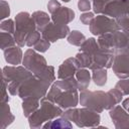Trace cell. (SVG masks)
<instances>
[{"instance_id":"cell-3","label":"cell","mask_w":129,"mask_h":129,"mask_svg":"<svg viewBox=\"0 0 129 129\" xmlns=\"http://www.w3.org/2000/svg\"><path fill=\"white\" fill-rule=\"evenodd\" d=\"M80 51H85L89 54L91 58V70L94 71L98 69L112 68L115 54L107 49L102 48L95 38L91 37L86 39L80 46Z\"/></svg>"},{"instance_id":"cell-5","label":"cell","mask_w":129,"mask_h":129,"mask_svg":"<svg viewBox=\"0 0 129 129\" xmlns=\"http://www.w3.org/2000/svg\"><path fill=\"white\" fill-rule=\"evenodd\" d=\"M62 110L59 106H56L53 102L42 98L40 101V108L33 112L29 117L30 127H39L45 121H49L57 116H61Z\"/></svg>"},{"instance_id":"cell-33","label":"cell","mask_w":129,"mask_h":129,"mask_svg":"<svg viewBox=\"0 0 129 129\" xmlns=\"http://www.w3.org/2000/svg\"><path fill=\"white\" fill-rule=\"evenodd\" d=\"M1 6H2V8H1V18L4 19L5 17L9 16V13H10L9 5H8L4 0H2V1H1Z\"/></svg>"},{"instance_id":"cell-21","label":"cell","mask_w":129,"mask_h":129,"mask_svg":"<svg viewBox=\"0 0 129 129\" xmlns=\"http://www.w3.org/2000/svg\"><path fill=\"white\" fill-rule=\"evenodd\" d=\"M38 106H39V100L38 99H34V98H26V99H24L23 104H22L24 115L26 117H29L33 112L36 111Z\"/></svg>"},{"instance_id":"cell-29","label":"cell","mask_w":129,"mask_h":129,"mask_svg":"<svg viewBox=\"0 0 129 129\" xmlns=\"http://www.w3.org/2000/svg\"><path fill=\"white\" fill-rule=\"evenodd\" d=\"M50 42L44 38H40L39 41L33 46V49H35L36 51H40V52H44L47 50V48L49 47Z\"/></svg>"},{"instance_id":"cell-20","label":"cell","mask_w":129,"mask_h":129,"mask_svg":"<svg viewBox=\"0 0 129 129\" xmlns=\"http://www.w3.org/2000/svg\"><path fill=\"white\" fill-rule=\"evenodd\" d=\"M32 18L35 22L36 25V30H38L40 33L42 32V30L47 26V24L49 23V16L47 13L43 12V11H35L34 13H32Z\"/></svg>"},{"instance_id":"cell-34","label":"cell","mask_w":129,"mask_h":129,"mask_svg":"<svg viewBox=\"0 0 129 129\" xmlns=\"http://www.w3.org/2000/svg\"><path fill=\"white\" fill-rule=\"evenodd\" d=\"M59 7H60V5H59V3L56 0H51L47 4V8H48V11L50 12V14H52L53 12H55Z\"/></svg>"},{"instance_id":"cell-23","label":"cell","mask_w":129,"mask_h":129,"mask_svg":"<svg viewBox=\"0 0 129 129\" xmlns=\"http://www.w3.org/2000/svg\"><path fill=\"white\" fill-rule=\"evenodd\" d=\"M93 80L96 85L104 86L107 82V71L106 69H98L93 72Z\"/></svg>"},{"instance_id":"cell-36","label":"cell","mask_w":129,"mask_h":129,"mask_svg":"<svg viewBox=\"0 0 129 129\" xmlns=\"http://www.w3.org/2000/svg\"><path fill=\"white\" fill-rule=\"evenodd\" d=\"M61 1H63V2H69L70 0H61Z\"/></svg>"},{"instance_id":"cell-35","label":"cell","mask_w":129,"mask_h":129,"mask_svg":"<svg viewBox=\"0 0 129 129\" xmlns=\"http://www.w3.org/2000/svg\"><path fill=\"white\" fill-rule=\"evenodd\" d=\"M123 108L129 112V98H127L123 101Z\"/></svg>"},{"instance_id":"cell-8","label":"cell","mask_w":129,"mask_h":129,"mask_svg":"<svg viewBox=\"0 0 129 129\" xmlns=\"http://www.w3.org/2000/svg\"><path fill=\"white\" fill-rule=\"evenodd\" d=\"M63 118L69 121H73L79 127H93L97 126L100 122V115L89 108L83 109H71L61 114Z\"/></svg>"},{"instance_id":"cell-31","label":"cell","mask_w":129,"mask_h":129,"mask_svg":"<svg viewBox=\"0 0 129 129\" xmlns=\"http://www.w3.org/2000/svg\"><path fill=\"white\" fill-rule=\"evenodd\" d=\"M93 19H94V13H92V12H86V13L82 14L80 17V20L86 25H90V23L92 22Z\"/></svg>"},{"instance_id":"cell-9","label":"cell","mask_w":129,"mask_h":129,"mask_svg":"<svg viewBox=\"0 0 129 129\" xmlns=\"http://www.w3.org/2000/svg\"><path fill=\"white\" fill-rule=\"evenodd\" d=\"M36 29L35 22L27 12H20L15 17V32L14 38L19 46L26 45L27 36Z\"/></svg>"},{"instance_id":"cell-14","label":"cell","mask_w":129,"mask_h":129,"mask_svg":"<svg viewBox=\"0 0 129 129\" xmlns=\"http://www.w3.org/2000/svg\"><path fill=\"white\" fill-rule=\"evenodd\" d=\"M81 69L79 61L77 60L76 57H70L66 59L58 68L57 72V78L58 79H69L73 78L78 70Z\"/></svg>"},{"instance_id":"cell-7","label":"cell","mask_w":129,"mask_h":129,"mask_svg":"<svg viewBox=\"0 0 129 129\" xmlns=\"http://www.w3.org/2000/svg\"><path fill=\"white\" fill-rule=\"evenodd\" d=\"M51 83L36 76H33L26 80L20 87L18 96L21 99L26 98H34V99H42L44 98L49 85Z\"/></svg>"},{"instance_id":"cell-13","label":"cell","mask_w":129,"mask_h":129,"mask_svg":"<svg viewBox=\"0 0 129 129\" xmlns=\"http://www.w3.org/2000/svg\"><path fill=\"white\" fill-rule=\"evenodd\" d=\"M112 70L119 79L129 78V53L115 54Z\"/></svg>"},{"instance_id":"cell-19","label":"cell","mask_w":129,"mask_h":129,"mask_svg":"<svg viewBox=\"0 0 129 129\" xmlns=\"http://www.w3.org/2000/svg\"><path fill=\"white\" fill-rule=\"evenodd\" d=\"M120 28L124 31H129V0H124L121 15L116 18Z\"/></svg>"},{"instance_id":"cell-11","label":"cell","mask_w":129,"mask_h":129,"mask_svg":"<svg viewBox=\"0 0 129 129\" xmlns=\"http://www.w3.org/2000/svg\"><path fill=\"white\" fill-rule=\"evenodd\" d=\"M23 66L29 70L34 76H38L40 75L47 67L46 60L45 58L37 53L35 51V49H27L24 53V57H23Z\"/></svg>"},{"instance_id":"cell-24","label":"cell","mask_w":129,"mask_h":129,"mask_svg":"<svg viewBox=\"0 0 129 129\" xmlns=\"http://www.w3.org/2000/svg\"><path fill=\"white\" fill-rule=\"evenodd\" d=\"M16 43L15 38L11 35V33H5V32H1V48L4 50L6 47H11L14 46Z\"/></svg>"},{"instance_id":"cell-17","label":"cell","mask_w":129,"mask_h":129,"mask_svg":"<svg viewBox=\"0 0 129 129\" xmlns=\"http://www.w3.org/2000/svg\"><path fill=\"white\" fill-rule=\"evenodd\" d=\"M4 54H5V59L8 63L17 66L21 62L22 58V51L19 46H11L8 47V49H4Z\"/></svg>"},{"instance_id":"cell-4","label":"cell","mask_w":129,"mask_h":129,"mask_svg":"<svg viewBox=\"0 0 129 129\" xmlns=\"http://www.w3.org/2000/svg\"><path fill=\"white\" fill-rule=\"evenodd\" d=\"M99 45L114 54L129 53V31H114L99 35Z\"/></svg>"},{"instance_id":"cell-12","label":"cell","mask_w":129,"mask_h":129,"mask_svg":"<svg viewBox=\"0 0 129 129\" xmlns=\"http://www.w3.org/2000/svg\"><path fill=\"white\" fill-rule=\"evenodd\" d=\"M70 33V28L68 25H58L53 22H49L47 26L42 30V38L48 40L49 42H54L60 38H64Z\"/></svg>"},{"instance_id":"cell-18","label":"cell","mask_w":129,"mask_h":129,"mask_svg":"<svg viewBox=\"0 0 129 129\" xmlns=\"http://www.w3.org/2000/svg\"><path fill=\"white\" fill-rule=\"evenodd\" d=\"M76 79L78 82V90H80L81 92L87 90V88L90 85V80H91V75L89 71L84 68L79 69L78 72L76 73Z\"/></svg>"},{"instance_id":"cell-30","label":"cell","mask_w":129,"mask_h":129,"mask_svg":"<svg viewBox=\"0 0 129 129\" xmlns=\"http://www.w3.org/2000/svg\"><path fill=\"white\" fill-rule=\"evenodd\" d=\"M1 30L7 31V33H14L15 32V25L11 19H8L6 21H2L1 23Z\"/></svg>"},{"instance_id":"cell-25","label":"cell","mask_w":129,"mask_h":129,"mask_svg":"<svg viewBox=\"0 0 129 129\" xmlns=\"http://www.w3.org/2000/svg\"><path fill=\"white\" fill-rule=\"evenodd\" d=\"M117 90L121 92V94L124 95H129V79H121L115 86Z\"/></svg>"},{"instance_id":"cell-2","label":"cell","mask_w":129,"mask_h":129,"mask_svg":"<svg viewBox=\"0 0 129 129\" xmlns=\"http://www.w3.org/2000/svg\"><path fill=\"white\" fill-rule=\"evenodd\" d=\"M122 94L116 88L111 89L108 92L97 91H82L80 95V102L81 105L87 107L95 112L101 113L103 110L112 109L116 106L122 99Z\"/></svg>"},{"instance_id":"cell-28","label":"cell","mask_w":129,"mask_h":129,"mask_svg":"<svg viewBox=\"0 0 129 129\" xmlns=\"http://www.w3.org/2000/svg\"><path fill=\"white\" fill-rule=\"evenodd\" d=\"M44 128L47 127H72V125L69 123V120H67L66 118L62 117V119H56L54 121H52L51 124H45L43 125Z\"/></svg>"},{"instance_id":"cell-6","label":"cell","mask_w":129,"mask_h":129,"mask_svg":"<svg viewBox=\"0 0 129 129\" xmlns=\"http://www.w3.org/2000/svg\"><path fill=\"white\" fill-rule=\"evenodd\" d=\"M34 75L25 67H5L3 69V81L8 83V91L11 95H18L21 85Z\"/></svg>"},{"instance_id":"cell-10","label":"cell","mask_w":129,"mask_h":129,"mask_svg":"<svg viewBox=\"0 0 129 129\" xmlns=\"http://www.w3.org/2000/svg\"><path fill=\"white\" fill-rule=\"evenodd\" d=\"M120 26L115 18L109 17L105 14H100L94 17L90 23V30L94 35H102L109 32H114L120 30Z\"/></svg>"},{"instance_id":"cell-22","label":"cell","mask_w":129,"mask_h":129,"mask_svg":"<svg viewBox=\"0 0 129 129\" xmlns=\"http://www.w3.org/2000/svg\"><path fill=\"white\" fill-rule=\"evenodd\" d=\"M85 40H86L85 35L83 33H81L80 31H78V30H73L68 35V41H69V43L74 44V45H77V46H81L82 43Z\"/></svg>"},{"instance_id":"cell-15","label":"cell","mask_w":129,"mask_h":129,"mask_svg":"<svg viewBox=\"0 0 129 129\" xmlns=\"http://www.w3.org/2000/svg\"><path fill=\"white\" fill-rule=\"evenodd\" d=\"M75 18V12L68 7H59L51 14V20L58 25H67Z\"/></svg>"},{"instance_id":"cell-32","label":"cell","mask_w":129,"mask_h":129,"mask_svg":"<svg viewBox=\"0 0 129 129\" xmlns=\"http://www.w3.org/2000/svg\"><path fill=\"white\" fill-rule=\"evenodd\" d=\"M78 8L80 11H88L91 8V3L89 0H80L78 2Z\"/></svg>"},{"instance_id":"cell-26","label":"cell","mask_w":129,"mask_h":129,"mask_svg":"<svg viewBox=\"0 0 129 129\" xmlns=\"http://www.w3.org/2000/svg\"><path fill=\"white\" fill-rule=\"evenodd\" d=\"M39 39H40V32L38 31V30H34L33 32H31L28 36H27V38H26V45L27 46H29V47H33L38 41H39Z\"/></svg>"},{"instance_id":"cell-16","label":"cell","mask_w":129,"mask_h":129,"mask_svg":"<svg viewBox=\"0 0 129 129\" xmlns=\"http://www.w3.org/2000/svg\"><path fill=\"white\" fill-rule=\"evenodd\" d=\"M110 116L115 123V126L120 122L119 127H129V114L121 106H114L110 110Z\"/></svg>"},{"instance_id":"cell-27","label":"cell","mask_w":129,"mask_h":129,"mask_svg":"<svg viewBox=\"0 0 129 129\" xmlns=\"http://www.w3.org/2000/svg\"><path fill=\"white\" fill-rule=\"evenodd\" d=\"M112 0H93V9L95 13H103L105 7Z\"/></svg>"},{"instance_id":"cell-1","label":"cell","mask_w":129,"mask_h":129,"mask_svg":"<svg viewBox=\"0 0 129 129\" xmlns=\"http://www.w3.org/2000/svg\"><path fill=\"white\" fill-rule=\"evenodd\" d=\"M77 79H59L55 81L46 95V99L58 105L62 109L76 107L79 101Z\"/></svg>"}]
</instances>
